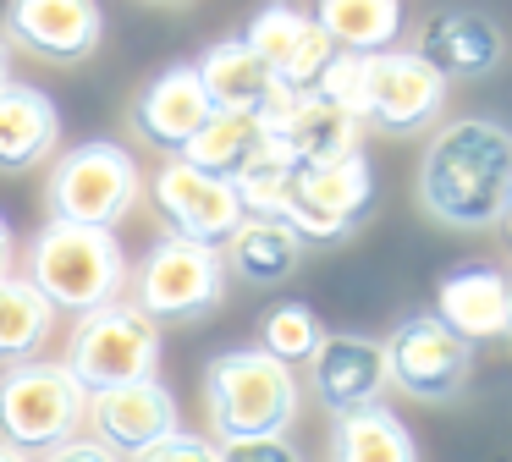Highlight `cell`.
I'll use <instances>...</instances> for the list:
<instances>
[{"label": "cell", "instance_id": "1", "mask_svg": "<svg viewBox=\"0 0 512 462\" xmlns=\"http://www.w3.org/2000/svg\"><path fill=\"white\" fill-rule=\"evenodd\" d=\"M419 204L452 231L501 226L512 204V132L490 116L446 121L424 149Z\"/></svg>", "mask_w": 512, "mask_h": 462}, {"label": "cell", "instance_id": "2", "mask_svg": "<svg viewBox=\"0 0 512 462\" xmlns=\"http://www.w3.org/2000/svg\"><path fill=\"white\" fill-rule=\"evenodd\" d=\"M204 407H210V429L221 446L281 440L298 418V380L270 352L232 347L204 363Z\"/></svg>", "mask_w": 512, "mask_h": 462}, {"label": "cell", "instance_id": "3", "mask_svg": "<svg viewBox=\"0 0 512 462\" xmlns=\"http://www.w3.org/2000/svg\"><path fill=\"white\" fill-rule=\"evenodd\" d=\"M28 286L45 297L56 314H94V308L116 303L127 281V259L116 248V231H94V226H67L50 220L28 248Z\"/></svg>", "mask_w": 512, "mask_h": 462}, {"label": "cell", "instance_id": "4", "mask_svg": "<svg viewBox=\"0 0 512 462\" xmlns=\"http://www.w3.org/2000/svg\"><path fill=\"white\" fill-rule=\"evenodd\" d=\"M138 176L133 154L122 143H78L72 154H61L56 171H50V220H67V226H94V231H111L127 209L138 204Z\"/></svg>", "mask_w": 512, "mask_h": 462}, {"label": "cell", "instance_id": "5", "mask_svg": "<svg viewBox=\"0 0 512 462\" xmlns=\"http://www.w3.org/2000/svg\"><path fill=\"white\" fill-rule=\"evenodd\" d=\"M155 369H160V325H149L133 303H105L78 319L67 374L83 385V396L155 380Z\"/></svg>", "mask_w": 512, "mask_h": 462}, {"label": "cell", "instance_id": "6", "mask_svg": "<svg viewBox=\"0 0 512 462\" xmlns=\"http://www.w3.org/2000/svg\"><path fill=\"white\" fill-rule=\"evenodd\" d=\"M83 385L67 363H12L0 374V446L12 451H50L72 440L83 424Z\"/></svg>", "mask_w": 512, "mask_h": 462}, {"label": "cell", "instance_id": "7", "mask_svg": "<svg viewBox=\"0 0 512 462\" xmlns=\"http://www.w3.org/2000/svg\"><path fill=\"white\" fill-rule=\"evenodd\" d=\"M133 308L149 325H188V319L210 314L226 292V264L221 248H204V242H182V237H160L144 253L133 281Z\"/></svg>", "mask_w": 512, "mask_h": 462}, {"label": "cell", "instance_id": "8", "mask_svg": "<svg viewBox=\"0 0 512 462\" xmlns=\"http://www.w3.org/2000/svg\"><path fill=\"white\" fill-rule=\"evenodd\" d=\"M446 105V77L413 50H375L358 61V121L408 138L430 127Z\"/></svg>", "mask_w": 512, "mask_h": 462}, {"label": "cell", "instance_id": "9", "mask_svg": "<svg viewBox=\"0 0 512 462\" xmlns=\"http://www.w3.org/2000/svg\"><path fill=\"white\" fill-rule=\"evenodd\" d=\"M380 352H386V385L408 391L413 402H452L474 374V347L435 314H408L380 341Z\"/></svg>", "mask_w": 512, "mask_h": 462}, {"label": "cell", "instance_id": "10", "mask_svg": "<svg viewBox=\"0 0 512 462\" xmlns=\"http://www.w3.org/2000/svg\"><path fill=\"white\" fill-rule=\"evenodd\" d=\"M259 132H265V149L276 154V160L287 165H325V160H342V154L358 149V132H364V121L353 116V110L331 105L325 94H287V88H276V94L265 99V110H259Z\"/></svg>", "mask_w": 512, "mask_h": 462}, {"label": "cell", "instance_id": "11", "mask_svg": "<svg viewBox=\"0 0 512 462\" xmlns=\"http://www.w3.org/2000/svg\"><path fill=\"white\" fill-rule=\"evenodd\" d=\"M375 176L364 154H342L325 165H292V215L287 226L298 237H342L358 215L369 209Z\"/></svg>", "mask_w": 512, "mask_h": 462}, {"label": "cell", "instance_id": "12", "mask_svg": "<svg viewBox=\"0 0 512 462\" xmlns=\"http://www.w3.org/2000/svg\"><path fill=\"white\" fill-rule=\"evenodd\" d=\"M155 209L171 226V237L182 242H204V248H221L237 226H243V204H237L232 182H215V176L193 171L182 160H166L155 176Z\"/></svg>", "mask_w": 512, "mask_h": 462}, {"label": "cell", "instance_id": "13", "mask_svg": "<svg viewBox=\"0 0 512 462\" xmlns=\"http://www.w3.org/2000/svg\"><path fill=\"white\" fill-rule=\"evenodd\" d=\"M83 418L94 424V440L105 451H149L160 446L166 435H177V396L166 391L160 380H133L116 385V391H94L83 402Z\"/></svg>", "mask_w": 512, "mask_h": 462}, {"label": "cell", "instance_id": "14", "mask_svg": "<svg viewBox=\"0 0 512 462\" xmlns=\"http://www.w3.org/2000/svg\"><path fill=\"white\" fill-rule=\"evenodd\" d=\"M100 0H6V33L39 61H89L100 50Z\"/></svg>", "mask_w": 512, "mask_h": 462}, {"label": "cell", "instance_id": "15", "mask_svg": "<svg viewBox=\"0 0 512 462\" xmlns=\"http://www.w3.org/2000/svg\"><path fill=\"white\" fill-rule=\"evenodd\" d=\"M309 380L314 396L331 407L336 418L358 413V407H375L386 391V352L375 336H347V330H325L320 347L309 352Z\"/></svg>", "mask_w": 512, "mask_h": 462}, {"label": "cell", "instance_id": "16", "mask_svg": "<svg viewBox=\"0 0 512 462\" xmlns=\"http://www.w3.org/2000/svg\"><path fill=\"white\" fill-rule=\"evenodd\" d=\"M435 319H441L452 336L474 341H501L512 330V292L507 275L496 264H457L441 275L435 286Z\"/></svg>", "mask_w": 512, "mask_h": 462}, {"label": "cell", "instance_id": "17", "mask_svg": "<svg viewBox=\"0 0 512 462\" xmlns=\"http://www.w3.org/2000/svg\"><path fill=\"white\" fill-rule=\"evenodd\" d=\"M210 116H215V110H210V99H204L193 66H166V72H155L144 88H138V99H133L138 138L155 143V149L171 154V160L188 149L193 132H199Z\"/></svg>", "mask_w": 512, "mask_h": 462}, {"label": "cell", "instance_id": "18", "mask_svg": "<svg viewBox=\"0 0 512 462\" xmlns=\"http://www.w3.org/2000/svg\"><path fill=\"white\" fill-rule=\"evenodd\" d=\"M413 55H424L441 77H485L501 61V28L479 6H446L424 22Z\"/></svg>", "mask_w": 512, "mask_h": 462}, {"label": "cell", "instance_id": "19", "mask_svg": "<svg viewBox=\"0 0 512 462\" xmlns=\"http://www.w3.org/2000/svg\"><path fill=\"white\" fill-rule=\"evenodd\" d=\"M193 77H199L204 99H210L215 116H259L265 99L276 94V77L265 72L254 50L243 39H221L193 61Z\"/></svg>", "mask_w": 512, "mask_h": 462}, {"label": "cell", "instance_id": "20", "mask_svg": "<svg viewBox=\"0 0 512 462\" xmlns=\"http://www.w3.org/2000/svg\"><path fill=\"white\" fill-rule=\"evenodd\" d=\"M61 143V116L50 94L28 83H0V171H23V165L50 160Z\"/></svg>", "mask_w": 512, "mask_h": 462}, {"label": "cell", "instance_id": "21", "mask_svg": "<svg viewBox=\"0 0 512 462\" xmlns=\"http://www.w3.org/2000/svg\"><path fill=\"white\" fill-rule=\"evenodd\" d=\"M303 259V237L292 226H276V220H248L226 237V264L232 275H243L248 286H281Z\"/></svg>", "mask_w": 512, "mask_h": 462}, {"label": "cell", "instance_id": "22", "mask_svg": "<svg viewBox=\"0 0 512 462\" xmlns=\"http://www.w3.org/2000/svg\"><path fill=\"white\" fill-rule=\"evenodd\" d=\"M309 22L336 50L375 55V50H391V39L402 33V0H320Z\"/></svg>", "mask_w": 512, "mask_h": 462}, {"label": "cell", "instance_id": "23", "mask_svg": "<svg viewBox=\"0 0 512 462\" xmlns=\"http://www.w3.org/2000/svg\"><path fill=\"white\" fill-rule=\"evenodd\" d=\"M259 154H265L259 116H210L177 160L193 165V171H204V176H215V182H237Z\"/></svg>", "mask_w": 512, "mask_h": 462}, {"label": "cell", "instance_id": "24", "mask_svg": "<svg viewBox=\"0 0 512 462\" xmlns=\"http://www.w3.org/2000/svg\"><path fill=\"white\" fill-rule=\"evenodd\" d=\"M331 462H419L408 424L391 407H358L342 413L331 429Z\"/></svg>", "mask_w": 512, "mask_h": 462}, {"label": "cell", "instance_id": "25", "mask_svg": "<svg viewBox=\"0 0 512 462\" xmlns=\"http://www.w3.org/2000/svg\"><path fill=\"white\" fill-rule=\"evenodd\" d=\"M50 325H56V308L23 275H6L0 281V363H34V352L50 341Z\"/></svg>", "mask_w": 512, "mask_h": 462}, {"label": "cell", "instance_id": "26", "mask_svg": "<svg viewBox=\"0 0 512 462\" xmlns=\"http://www.w3.org/2000/svg\"><path fill=\"white\" fill-rule=\"evenodd\" d=\"M325 325L309 303H276L265 319H259V352H270L276 363H309V352L320 347Z\"/></svg>", "mask_w": 512, "mask_h": 462}, {"label": "cell", "instance_id": "27", "mask_svg": "<svg viewBox=\"0 0 512 462\" xmlns=\"http://www.w3.org/2000/svg\"><path fill=\"white\" fill-rule=\"evenodd\" d=\"M309 33V17H303L298 6H287V0H276V6H265L254 22H248V33H243V44L265 61V72L276 77L281 66H287V55L298 50V39Z\"/></svg>", "mask_w": 512, "mask_h": 462}, {"label": "cell", "instance_id": "28", "mask_svg": "<svg viewBox=\"0 0 512 462\" xmlns=\"http://www.w3.org/2000/svg\"><path fill=\"white\" fill-rule=\"evenodd\" d=\"M138 462H215V446L204 435H166L160 446H149V451H138Z\"/></svg>", "mask_w": 512, "mask_h": 462}, {"label": "cell", "instance_id": "29", "mask_svg": "<svg viewBox=\"0 0 512 462\" xmlns=\"http://www.w3.org/2000/svg\"><path fill=\"white\" fill-rule=\"evenodd\" d=\"M215 462H303L287 440H237V446H215Z\"/></svg>", "mask_w": 512, "mask_h": 462}, {"label": "cell", "instance_id": "30", "mask_svg": "<svg viewBox=\"0 0 512 462\" xmlns=\"http://www.w3.org/2000/svg\"><path fill=\"white\" fill-rule=\"evenodd\" d=\"M45 462H122V457L105 451L100 440H78V435H72V440H61V446H50Z\"/></svg>", "mask_w": 512, "mask_h": 462}, {"label": "cell", "instance_id": "31", "mask_svg": "<svg viewBox=\"0 0 512 462\" xmlns=\"http://www.w3.org/2000/svg\"><path fill=\"white\" fill-rule=\"evenodd\" d=\"M12 253H17V242H12V226L0 220V281L12 275Z\"/></svg>", "mask_w": 512, "mask_h": 462}, {"label": "cell", "instance_id": "32", "mask_svg": "<svg viewBox=\"0 0 512 462\" xmlns=\"http://www.w3.org/2000/svg\"><path fill=\"white\" fill-rule=\"evenodd\" d=\"M0 83H12V50H6V39H0Z\"/></svg>", "mask_w": 512, "mask_h": 462}, {"label": "cell", "instance_id": "33", "mask_svg": "<svg viewBox=\"0 0 512 462\" xmlns=\"http://www.w3.org/2000/svg\"><path fill=\"white\" fill-rule=\"evenodd\" d=\"M0 462H34V457H23V451H12V446H0Z\"/></svg>", "mask_w": 512, "mask_h": 462}]
</instances>
